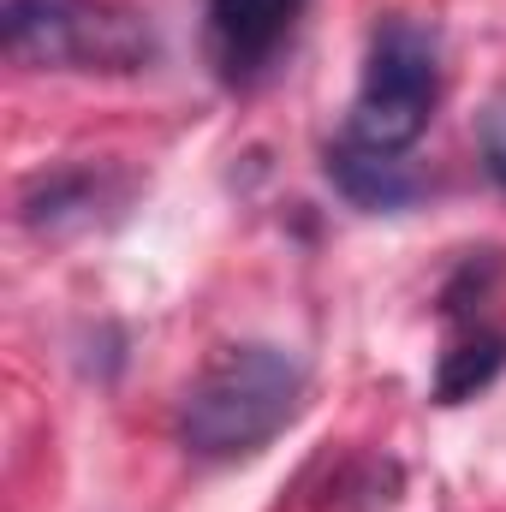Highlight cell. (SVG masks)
<instances>
[{
    "mask_svg": "<svg viewBox=\"0 0 506 512\" xmlns=\"http://www.w3.org/2000/svg\"><path fill=\"white\" fill-rule=\"evenodd\" d=\"M304 411V364L280 346H221L185 387L179 435L197 459H251Z\"/></svg>",
    "mask_w": 506,
    "mask_h": 512,
    "instance_id": "cell-1",
    "label": "cell"
},
{
    "mask_svg": "<svg viewBox=\"0 0 506 512\" xmlns=\"http://www.w3.org/2000/svg\"><path fill=\"white\" fill-rule=\"evenodd\" d=\"M0 42L36 72H143L155 60V30L143 12L114 0H6Z\"/></svg>",
    "mask_w": 506,
    "mask_h": 512,
    "instance_id": "cell-2",
    "label": "cell"
},
{
    "mask_svg": "<svg viewBox=\"0 0 506 512\" xmlns=\"http://www.w3.org/2000/svg\"><path fill=\"white\" fill-rule=\"evenodd\" d=\"M435 96H441L435 30L417 18H381L370 36V60H364V84H358L346 137L381 155H405L429 126Z\"/></svg>",
    "mask_w": 506,
    "mask_h": 512,
    "instance_id": "cell-3",
    "label": "cell"
},
{
    "mask_svg": "<svg viewBox=\"0 0 506 512\" xmlns=\"http://www.w3.org/2000/svg\"><path fill=\"white\" fill-rule=\"evenodd\" d=\"M298 6L304 0H203V12H209V48H215L221 78L251 84L256 72L280 54Z\"/></svg>",
    "mask_w": 506,
    "mask_h": 512,
    "instance_id": "cell-4",
    "label": "cell"
},
{
    "mask_svg": "<svg viewBox=\"0 0 506 512\" xmlns=\"http://www.w3.org/2000/svg\"><path fill=\"white\" fill-rule=\"evenodd\" d=\"M328 179L334 191L352 203V209H370V215H393V209H411L423 197V179L399 161V155H381L364 143H334L328 149Z\"/></svg>",
    "mask_w": 506,
    "mask_h": 512,
    "instance_id": "cell-5",
    "label": "cell"
},
{
    "mask_svg": "<svg viewBox=\"0 0 506 512\" xmlns=\"http://www.w3.org/2000/svg\"><path fill=\"white\" fill-rule=\"evenodd\" d=\"M501 370H506V340L501 334H471V340H459V346L441 358V370H435V399H441V405H465L471 393H483Z\"/></svg>",
    "mask_w": 506,
    "mask_h": 512,
    "instance_id": "cell-6",
    "label": "cell"
},
{
    "mask_svg": "<svg viewBox=\"0 0 506 512\" xmlns=\"http://www.w3.org/2000/svg\"><path fill=\"white\" fill-rule=\"evenodd\" d=\"M78 209H90V179H84V173H54V179H42V185L24 197V221H30V227H60V221L78 215Z\"/></svg>",
    "mask_w": 506,
    "mask_h": 512,
    "instance_id": "cell-7",
    "label": "cell"
},
{
    "mask_svg": "<svg viewBox=\"0 0 506 512\" xmlns=\"http://www.w3.org/2000/svg\"><path fill=\"white\" fill-rule=\"evenodd\" d=\"M477 143H483V167H489V179L506 191V96L501 102H489V114H483V126H477Z\"/></svg>",
    "mask_w": 506,
    "mask_h": 512,
    "instance_id": "cell-8",
    "label": "cell"
}]
</instances>
